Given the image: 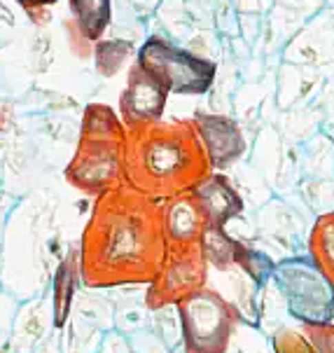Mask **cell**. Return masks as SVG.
I'll list each match as a JSON object with an SVG mask.
<instances>
[{
  "instance_id": "5",
  "label": "cell",
  "mask_w": 334,
  "mask_h": 353,
  "mask_svg": "<svg viewBox=\"0 0 334 353\" xmlns=\"http://www.w3.org/2000/svg\"><path fill=\"white\" fill-rule=\"evenodd\" d=\"M176 311L182 353H227L236 327L243 323L238 309L213 285L182 297Z\"/></svg>"
},
{
  "instance_id": "2",
  "label": "cell",
  "mask_w": 334,
  "mask_h": 353,
  "mask_svg": "<svg viewBox=\"0 0 334 353\" xmlns=\"http://www.w3.org/2000/svg\"><path fill=\"white\" fill-rule=\"evenodd\" d=\"M213 173L192 117L157 119L127 129L124 183L150 199L192 192Z\"/></svg>"
},
{
  "instance_id": "3",
  "label": "cell",
  "mask_w": 334,
  "mask_h": 353,
  "mask_svg": "<svg viewBox=\"0 0 334 353\" xmlns=\"http://www.w3.org/2000/svg\"><path fill=\"white\" fill-rule=\"evenodd\" d=\"M127 127L105 103H89L82 112L75 152L63 169L65 183L85 196L105 194L124 185Z\"/></svg>"
},
{
  "instance_id": "13",
  "label": "cell",
  "mask_w": 334,
  "mask_h": 353,
  "mask_svg": "<svg viewBox=\"0 0 334 353\" xmlns=\"http://www.w3.org/2000/svg\"><path fill=\"white\" fill-rule=\"evenodd\" d=\"M82 288L80 279V250L77 246H70L54 267L50 281V304H52V321H54V330L61 332L65 323L70 319L75 297Z\"/></svg>"
},
{
  "instance_id": "14",
  "label": "cell",
  "mask_w": 334,
  "mask_h": 353,
  "mask_svg": "<svg viewBox=\"0 0 334 353\" xmlns=\"http://www.w3.org/2000/svg\"><path fill=\"white\" fill-rule=\"evenodd\" d=\"M164 227L169 241H201L208 230V218L194 192H185L162 201Z\"/></svg>"
},
{
  "instance_id": "18",
  "label": "cell",
  "mask_w": 334,
  "mask_h": 353,
  "mask_svg": "<svg viewBox=\"0 0 334 353\" xmlns=\"http://www.w3.org/2000/svg\"><path fill=\"white\" fill-rule=\"evenodd\" d=\"M131 54V45L124 40H108V43H101L96 50V68L101 75H115L122 63L127 61Z\"/></svg>"
},
{
  "instance_id": "10",
  "label": "cell",
  "mask_w": 334,
  "mask_h": 353,
  "mask_svg": "<svg viewBox=\"0 0 334 353\" xmlns=\"http://www.w3.org/2000/svg\"><path fill=\"white\" fill-rule=\"evenodd\" d=\"M192 122L196 124V131L204 141L213 171L222 173L229 166H234L238 159H243L248 143L236 119L220 115V112L196 110L192 115Z\"/></svg>"
},
{
  "instance_id": "32",
  "label": "cell",
  "mask_w": 334,
  "mask_h": 353,
  "mask_svg": "<svg viewBox=\"0 0 334 353\" xmlns=\"http://www.w3.org/2000/svg\"><path fill=\"white\" fill-rule=\"evenodd\" d=\"M173 353H182V351H180V349H176V351H173Z\"/></svg>"
},
{
  "instance_id": "12",
  "label": "cell",
  "mask_w": 334,
  "mask_h": 353,
  "mask_svg": "<svg viewBox=\"0 0 334 353\" xmlns=\"http://www.w3.org/2000/svg\"><path fill=\"white\" fill-rule=\"evenodd\" d=\"M204 208L208 225L227 230V225L243 213V199L229 178L220 171H213L192 190Z\"/></svg>"
},
{
  "instance_id": "25",
  "label": "cell",
  "mask_w": 334,
  "mask_h": 353,
  "mask_svg": "<svg viewBox=\"0 0 334 353\" xmlns=\"http://www.w3.org/2000/svg\"><path fill=\"white\" fill-rule=\"evenodd\" d=\"M14 28H17L14 17H12V12L0 3V47H5L14 38Z\"/></svg>"
},
{
  "instance_id": "27",
  "label": "cell",
  "mask_w": 334,
  "mask_h": 353,
  "mask_svg": "<svg viewBox=\"0 0 334 353\" xmlns=\"http://www.w3.org/2000/svg\"><path fill=\"white\" fill-rule=\"evenodd\" d=\"M14 127V117H12V110L8 103L0 101V143H3L5 136L10 134V129Z\"/></svg>"
},
{
  "instance_id": "1",
  "label": "cell",
  "mask_w": 334,
  "mask_h": 353,
  "mask_svg": "<svg viewBox=\"0 0 334 353\" xmlns=\"http://www.w3.org/2000/svg\"><path fill=\"white\" fill-rule=\"evenodd\" d=\"M77 250L82 288H147L169 250L162 201L127 183L108 190L94 199Z\"/></svg>"
},
{
  "instance_id": "23",
  "label": "cell",
  "mask_w": 334,
  "mask_h": 353,
  "mask_svg": "<svg viewBox=\"0 0 334 353\" xmlns=\"http://www.w3.org/2000/svg\"><path fill=\"white\" fill-rule=\"evenodd\" d=\"M304 332L311 339L318 353H334V327L323 325V327H309L304 325Z\"/></svg>"
},
{
  "instance_id": "17",
  "label": "cell",
  "mask_w": 334,
  "mask_h": 353,
  "mask_svg": "<svg viewBox=\"0 0 334 353\" xmlns=\"http://www.w3.org/2000/svg\"><path fill=\"white\" fill-rule=\"evenodd\" d=\"M273 267L276 262L271 260L267 253H262L260 248H253L248 246L246 241L238 239V248H236V269H241L246 276L253 281L258 288H262L264 283L271 281V274H273Z\"/></svg>"
},
{
  "instance_id": "11",
  "label": "cell",
  "mask_w": 334,
  "mask_h": 353,
  "mask_svg": "<svg viewBox=\"0 0 334 353\" xmlns=\"http://www.w3.org/2000/svg\"><path fill=\"white\" fill-rule=\"evenodd\" d=\"M52 332H54V321H52L50 295L31 297L21 302V307L14 309V316H12L10 351L33 353L47 342Z\"/></svg>"
},
{
  "instance_id": "30",
  "label": "cell",
  "mask_w": 334,
  "mask_h": 353,
  "mask_svg": "<svg viewBox=\"0 0 334 353\" xmlns=\"http://www.w3.org/2000/svg\"><path fill=\"white\" fill-rule=\"evenodd\" d=\"M131 5H134L140 14H150V12H154L162 5V0H131Z\"/></svg>"
},
{
  "instance_id": "22",
  "label": "cell",
  "mask_w": 334,
  "mask_h": 353,
  "mask_svg": "<svg viewBox=\"0 0 334 353\" xmlns=\"http://www.w3.org/2000/svg\"><path fill=\"white\" fill-rule=\"evenodd\" d=\"M129 339H131V346H134V353H173L171 346L166 344L152 327L131 334Z\"/></svg>"
},
{
  "instance_id": "31",
  "label": "cell",
  "mask_w": 334,
  "mask_h": 353,
  "mask_svg": "<svg viewBox=\"0 0 334 353\" xmlns=\"http://www.w3.org/2000/svg\"><path fill=\"white\" fill-rule=\"evenodd\" d=\"M0 181H3V164H0Z\"/></svg>"
},
{
  "instance_id": "7",
  "label": "cell",
  "mask_w": 334,
  "mask_h": 353,
  "mask_svg": "<svg viewBox=\"0 0 334 353\" xmlns=\"http://www.w3.org/2000/svg\"><path fill=\"white\" fill-rule=\"evenodd\" d=\"M211 265L201 241H169L159 276L145 288V307L150 311L176 307L182 297L206 288Z\"/></svg>"
},
{
  "instance_id": "19",
  "label": "cell",
  "mask_w": 334,
  "mask_h": 353,
  "mask_svg": "<svg viewBox=\"0 0 334 353\" xmlns=\"http://www.w3.org/2000/svg\"><path fill=\"white\" fill-rule=\"evenodd\" d=\"M271 353H318L306 332H300L295 327H278L271 334Z\"/></svg>"
},
{
  "instance_id": "6",
  "label": "cell",
  "mask_w": 334,
  "mask_h": 353,
  "mask_svg": "<svg viewBox=\"0 0 334 353\" xmlns=\"http://www.w3.org/2000/svg\"><path fill=\"white\" fill-rule=\"evenodd\" d=\"M136 63L178 97L208 94L218 75L216 61L185 50L162 35H147L136 52Z\"/></svg>"
},
{
  "instance_id": "15",
  "label": "cell",
  "mask_w": 334,
  "mask_h": 353,
  "mask_svg": "<svg viewBox=\"0 0 334 353\" xmlns=\"http://www.w3.org/2000/svg\"><path fill=\"white\" fill-rule=\"evenodd\" d=\"M73 26L85 43H98L112 21V0H68Z\"/></svg>"
},
{
  "instance_id": "26",
  "label": "cell",
  "mask_w": 334,
  "mask_h": 353,
  "mask_svg": "<svg viewBox=\"0 0 334 353\" xmlns=\"http://www.w3.org/2000/svg\"><path fill=\"white\" fill-rule=\"evenodd\" d=\"M17 5H19L21 10L28 12V17L33 19V14H38V12H43L47 8H54L59 0H14Z\"/></svg>"
},
{
  "instance_id": "20",
  "label": "cell",
  "mask_w": 334,
  "mask_h": 353,
  "mask_svg": "<svg viewBox=\"0 0 334 353\" xmlns=\"http://www.w3.org/2000/svg\"><path fill=\"white\" fill-rule=\"evenodd\" d=\"M150 327L159 334V337L164 339L166 344L171 346L173 351L180 349L182 334H180V319H178L176 307H164V309L152 311V323H150Z\"/></svg>"
},
{
  "instance_id": "24",
  "label": "cell",
  "mask_w": 334,
  "mask_h": 353,
  "mask_svg": "<svg viewBox=\"0 0 334 353\" xmlns=\"http://www.w3.org/2000/svg\"><path fill=\"white\" fill-rule=\"evenodd\" d=\"M98 353H134V346H131V339L124 332L110 330L103 337V344H101Z\"/></svg>"
},
{
  "instance_id": "16",
  "label": "cell",
  "mask_w": 334,
  "mask_h": 353,
  "mask_svg": "<svg viewBox=\"0 0 334 353\" xmlns=\"http://www.w3.org/2000/svg\"><path fill=\"white\" fill-rule=\"evenodd\" d=\"M201 248L206 253L208 265L218 272H229L236 269V248H238V239H234L227 230L220 227H208L201 236Z\"/></svg>"
},
{
  "instance_id": "29",
  "label": "cell",
  "mask_w": 334,
  "mask_h": 353,
  "mask_svg": "<svg viewBox=\"0 0 334 353\" xmlns=\"http://www.w3.org/2000/svg\"><path fill=\"white\" fill-rule=\"evenodd\" d=\"M14 211V203H8L3 206L0 203V265H3V246H5V227H8V218L10 213Z\"/></svg>"
},
{
  "instance_id": "8",
  "label": "cell",
  "mask_w": 334,
  "mask_h": 353,
  "mask_svg": "<svg viewBox=\"0 0 334 353\" xmlns=\"http://www.w3.org/2000/svg\"><path fill=\"white\" fill-rule=\"evenodd\" d=\"M110 330H115V304L110 292L82 288L61 330L63 353H98Z\"/></svg>"
},
{
  "instance_id": "21",
  "label": "cell",
  "mask_w": 334,
  "mask_h": 353,
  "mask_svg": "<svg viewBox=\"0 0 334 353\" xmlns=\"http://www.w3.org/2000/svg\"><path fill=\"white\" fill-rule=\"evenodd\" d=\"M258 325H250V323H241L234 332V339L229 344L227 353H267L264 344H262V334L255 330Z\"/></svg>"
},
{
  "instance_id": "4",
  "label": "cell",
  "mask_w": 334,
  "mask_h": 353,
  "mask_svg": "<svg viewBox=\"0 0 334 353\" xmlns=\"http://www.w3.org/2000/svg\"><path fill=\"white\" fill-rule=\"evenodd\" d=\"M271 281L283 297L290 319L309 327L332 325L334 281L313 257L295 255L276 262Z\"/></svg>"
},
{
  "instance_id": "28",
  "label": "cell",
  "mask_w": 334,
  "mask_h": 353,
  "mask_svg": "<svg viewBox=\"0 0 334 353\" xmlns=\"http://www.w3.org/2000/svg\"><path fill=\"white\" fill-rule=\"evenodd\" d=\"M33 353H63V344H61V332L54 330L47 337V342L40 346V349H35Z\"/></svg>"
},
{
  "instance_id": "9",
  "label": "cell",
  "mask_w": 334,
  "mask_h": 353,
  "mask_svg": "<svg viewBox=\"0 0 334 353\" xmlns=\"http://www.w3.org/2000/svg\"><path fill=\"white\" fill-rule=\"evenodd\" d=\"M171 92L166 89L157 77H152L138 63H131L127 73V85L119 94V117L124 127H138V124L157 122L164 119L166 103H169Z\"/></svg>"
}]
</instances>
